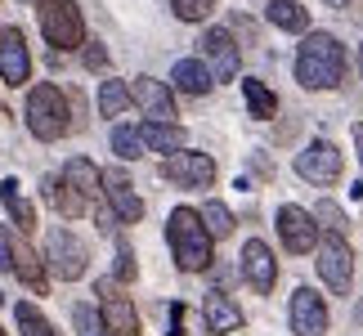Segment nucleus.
I'll use <instances>...</instances> for the list:
<instances>
[{
  "mask_svg": "<svg viewBox=\"0 0 363 336\" xmlns=\"http://www.w3.org/2000/svg\"><path fill=\"white\" fill-rule=\"evenodd\" d=\"M59 179H63V184L72 189L86 206L99 198V171H94V162H90V157H72V162L63 166V175H59Z\"/></svg>",
  "mask_w": 363,
  "mask_h": 336,
  "instance_id": "a211bd4d",
  "label": "nucleus"
},
{
  "mask_svg": "<svg viewBox=\"0 0 363 336\" xmlns=\"http://www.w3.org/2000/svg\"><path fill=\"white\" fill-rule=\"evenodd\" d=\"M291 332L296 336H328V305L314 287H296V296H291Z\"/></svg>",
  "mask_w": 363,
  "mask_h": 336,
  "instance_id": "4468645a",
  "label": "nucleus"
},
{
  "mask_svg": "<svg viewBox=\"0 0 363 336\" xmlns=\"http://www.w3.org/2000/svg\"><path fill=\"white\" fill-rule=\"evenodd\" d=\"M264 18H269L278 32H305V27H310V9H305L301 0H269Z\"/></svg>",
  "mask_w": 363,
  "mask_h": 336,
  "instance_id": "412c9836",
  "label": "nucleus"
},
{
  "mask_svg": "<svg viewBox=\"0 0 363 336\" xmlns=\"http://www.w3.org/2000/svg\"><path fill=\"white\" fill-rule=\"evenodd\" d=\"M0 336H5V332H0Z\"/></svg>",
  "mask_w": 363,
  "mask_h": 336,
  "instance_id": "ea45409f",
  "label": "nucleus"
},
{
  "mask_svg": "<svg viewBox=\"0 0 363 336\" xmlns=\"http://www.w3.org/2000/svg\"><path fill=\"white\" fill-rule=\"evenodd\" d=\"M359 72H363V50H359Z\"/></svg>",
  "mask_w": 363,
  "mask_h": 336,
  "instance_id": "4c0bfd02",
  "label": "nucleus"
},
{
  "mask_svg": "<svg viewBox=\"0 0 363 336\" xmlns=\"http://www.w3.org/2000/svg\"><path fill=\"white\" fill-rule=\"evenodd\" d=\"M310 220H314V224H323V229H328V233H337V237H341V229H345V211H341L337 202H318L314 211H310Z\"/></svg>",
  "mask_w": 363,
  "mask_h": 336,
  "instance_id": "7c9ffc66",
  "label": "nucleus"
},
{
  "mask_svg": "<svg viewBox=\"0 0 363 336\" xmlns=\"http://www.w3.org/2000/svg\"><path fill=\"white\" fill-rule=\"evenodd\" d=\"M27 130L40 144H54V139L72 130V103H67V94L59 86H50V81L32 86V94H27Z\"/></svg>",
  "mask_w": 363,
  "mask_h": 336,
  "instance_id": "7ed1b4c3",
  "label": "nucleus"
},
{
  "mask_svg": "<svg viewBox=\"0 0 363 336\" xmlns=\"http://www.w3.org/2000/svg\"><path fill=\"white\" fill-rule=\"evenodd\" d=\"M345 171V157H341V148L337 144H328V139H314L310 148H301L296 152V175L301 179H310V184H323L332 189L341 179Z\"/></svg>",
  "mask_w": 363,
  "mask_h": 336,
  "instance_id": "6e6552de",
  "label": "nucleus"
},
{
  "mask_svg": "<svg viewBox=\"0 0 363 336\" xmlns=\"http://www.w3.org/2000/svg\"><path fill=\"white\" fill-rule=\"evenodd\" d=\"M72 323H77L81 336H99V318H94L90 305H77V310H72Z\"/></svg>",
  "mask_w": 363,
  "mask_h": 336,
  "instance_id": "2f4dec72",
  "label": "nucleus"
},
{
  "mask_svg": "<svg viewBox=\"0 0 363 336\" xmlns=\"http://www.w3.org/2000/svg\"><path fill=\"white\" fill-rule=\"evenodd\" d=\"M130 99L144 108V117H148V121H175V117H179V112H175V94L166 90L162 81H152V77H135Z\"/></svg>",
  "mask_w": 363,
  "mask_h": 336,
  "instance_id": "dca6fc26",
  "label": "nucleus"
},
{
  "mask_svg": "<svg viewBox=\"0 0 363 336\" xmlns=\"http://www.w3.org/2000/svg\"><path fill=\"white\" fill-rule=\"evenodd\" d=\"M13 318H18V332L23 336H54V327H50V318L36 310V305H18V310H13Z\"/></svg>",
  "mask_w": 363,
  "mask_h": 336,
  "instance_id": "cd10ccee",
  "label": "nucleus"
},
{
  "mask_svg": "<svg viewBox=\"0 0 363 336\" xmlns=\"http://www.w3.org/2000/svg\"><path fill=\"white\" fill-rule=\"evenodd\" d=\"M171 9L179 23H202V18H211L216 0H171Z\"/></svg>",
  "mask_w": 363,
  "mask_h": 336,
  "instance_id": "c756f323",
  "label": "nucleus"
},
{
  "mask_svg": "<svg viewBox=\"0 0 363 336\" xmlns=\"http://www.w3.org/2000/svg\"><path fill=\"white\" fill-rule=\"evenodd\" d=\"M0 77H5V86H23L32 77V54H27L23 27H5L0 32Z\"/></svg>",
  "mask_w": 363,
  "mask_h": 336,
  "instance_id": "ddd939ff",
  "label": "nucleus"
},
{
  "mask_svg": "<svg viewBox=\"0 0 363 336\" xmlns=\"http://www.w3.org/2000/svg\"><path fill=\"white\" fill-rule=\"evenodd\" d=\"M198 220H202L206 237H229V233H233V215H229V206H225V202H202Z\"/></svg>",
  "mask_w": 363,
  "mask_h": 336,
  "instance_id": "bb28decb",
  "label": "nucleus"
},
{
  "mask_svg": "<svg viewBox=\"0 0 363 336\" xmlns=\"http://www.w3.org/2000/svg\"><path fill=\"white\" fill-rule=\"evenodd\" d=\"M242 278L251 283V291H260V296H269L274 283H278V264H274V251L260 242V237H251L242 247Z\"/></svg>",
  "mask_w": 363,
  "mask_h": 336,
  "instance_id": "2eb2a0df",
  "label": "nucleus"
},
{
  "mask_svg": "<svg viewBox=\"0 0 363 336\" xmlns=\"http://www.w3.org/2000/svg\"><path fill=\"white\" fill-rule=\"evenodd\" d=\"M0 202H5V211L13 215L18 233H32L36 229V211H32V202L18 193V179H5V184H0Z\"/></svg>",
  "mask_w": 363,
  "mask_h": 336,
  "instance_id": "5701e85b",
  "label": "nucleus"
},
{
  "mask_svg": "<svg viewBox=\"0 0 363 336\" xmlns=\"http://www.w3.org/2000/svg\"><path fill=\"white\" fill-rule=\"evenodd\" d=\"M242 94H247V108H251V117L256 121H269L274 112H278V99H274V90L264 86V81H242Z\"/></svg>",
  "mask_w": 363,
  "mask_h": 336,
  "instance_id": "393cba45",
  "label": "nucleus"
},
{
  "mask_svg": "<svg viewBox=\"0 0 363 336\" xmlns=\"http://www.w3.org/2000/svg\"><path fill=\"white\" fill-rule=\"evenodd\" d=\"M99 327L108 336H139V310L130 305V296H125L113 278L99 283Z\"/></svg>",
  "mask_w": 363,
  "mask_h": 336,
  "instance_id": "0eeeda50",
  "label": "nucleus"
},
{
  "mask_svg": "<svg viewBox=\"0 0 363 336\" xmlns=\"http://www.w3.org/2000/svg\"><path fill=\"white\" fill-rule=\"evenodd\" d=\"M113 152H117L121 162L144 157V139H139V130H130V125H117V130H113Z\"/></svg>",
  "mask_w": 363,
  "mask_h": 336,
  "instance_id": "c85d7f7f",
  "label": "nucleus"
},
{
  "mask_svg": "<svg viewBox=\"0 0 363 336\" xmlns=\"http://www.w3.org/2000/svg\"><path fill=\"white\" fill-rule=\"evenodd\" d=\"M278 237H283V247L291 256H305L310 247H318V224L310 220L305 206H283L278 211Z\"/></svg>",
  "mask_w": 363,
  "mask_h": 336,
  "instance_id": "f8f14e48",
  "label": "nucleus"
},
{
  "mask_svg": "<svg viewBox=\"0 0 363 336\" xmlns=\"http://www.w3.org/2000/svg\"><path fill=\"white\" fill-rule=\"evenodd\" d=\"M162 179H171L175 189H211L216 184V162H211V152L179 148L171 157H162Z\"/></svg>",
  "mask_w": 363,
  "mask_h": 336,
  "instance_id": "423d86ee",
  "label": "nucleus"
},
{
  "mask_svg": "<svg viewBox=\"0 0 363 336\" xmlns=\"http://www.w3.org/2000/svg\"><path fill=\"white\" fill-rule=\"evenodd\" d=\"M13 269V237H9V229L0 224V274H9Z\"/></svg>",
  "mask_w": 363,
  "mask_h": 336,
  "instance_id": "72a5a7b5",
  "label": "nucleus"
},
{
  "mask_svg": "<svg viewBox=\"0 0 363 336\" xmlns=\"http://www.w3.org/2000/svg\"><path fill=\"white\" fill-rule=\"evenodd\" d=\"M318 278L332 287V291H350V283H354V256H350V247L341 242L337 233H328V237H318Z\"/></svg>",
  "mask_w": 363,
  "mask_h": 336,
  "instance_id": "1a4fd4ad",
  "label": "nucleus"
},
{
  "mask_svg": "<svg viewBox=\"0 0 363 336\" xmlns=\"http://www.w3.org/2000/svg\"><path fill=\"white\" fill-rule=\"evenodd\" d=\"M345 77V50L332 32H310L296 50V81L305 90H337Z\"/></svg>",
  "mask_w": 363,
  "mask_h": 336,
  "instance_id": "f257e3e1",
  "label": "nucleus"
},
{
  "mask_svg": "<svg viewBox=\"0 0 363 336\" xmlns=\"http://www.w3.org/2000/svg\"><path fill=\"white\" fill-rule=\"evenodd\" d=\"M202 54H206V72L211 81H233L238 77V45H233V32L229 27H211V32L202 36Z\"/></svg>",
  "mask_w": 363,
  "mask_h": 336,
  "instance_id": "9b49d317",
  "label": "nucleus"
},
{
  "mask_svg": "<svg viewBox=\"0 0 363 336\" xmlns=\"http://www.w3.org/2000/svg\"><path fill=\"white\" fill-rule=\"evenodd\" d=\"M359 318H363V305H359Z\"/></svg>",
  "mask_w": 363,
  "mask_h": 336,
  "instance_id": "58836bf2",
  "label": "nucleus"
},
{
  "mask_svg": "<svg viewBox=\"0 0 363 336\" xmlns=\"http://www.w3.org/2000/svg\"><path fill=\"white\" fill-rule=\"evenodd\" d=\"M202 318H206V332H216V336H225V332H238V327H242V310L225 296V291H206V301H202Z\"/></svg>",
  "mask_w": 363,
  "mask_h": 336,
  "instance_id": "f3484780",
  "label": "nucleus"
},
{
  "mask_svg": "<svg viewBox=\"0 0 363 336\" xmlns=\"http://www.w3.org/2000/svg\"><path fill=\"white\" fill-rule=\"evenodd\" d=\"M45 202H50V206H54V211H59L63 220H81V215L90 211V206L81 202L77 193L63 184V179H45Z\"/></svg>",
  "mask_w": 363,
  "mask_h": 336,
  "instance_id": "b1692460",
  "label": "nucleus"
},
{
  "mask_svg": "<svg viewBox=\"0 0 363 336\" xmlns=\"http://www.w3.org/2000/svg\"><path fill=\"white\" fill-rule=\"evenodd\" d=\"M130 108V86L125 81H104L99 86V117H121Z\"/></svg>",
  "mask_w": 363,
  "mask_h": 336,
  "instance_id": "a878e982",
  "label": "nucleus"
},
{
  "mask_svg": "<svg viewBox=\"0 0 363 336\" xmlns=\"http://www.w3.org/2000/svg\"><path fill=\"white\" fill-rule=\"evenodd\" d=\"M135 274H139L135 251L130 247H117V278H121V283H135Z\"/></svg>",
  "mask_w": 363,
  "mask_h": 336,
  "instance_id": "473e14b6",
  "label": "nucleus"
},
{
  "mask_svg": "<svg viewBox=\"0 0 363 336\" xmlns=\"http://www.w3.org/2000/svg\"><path fill=\"white\" fill-rule=\"evenodd\" d=\"M166 242H171V256L184 274L211 269V237H206L193 206H175L171 211V220H166Z\"/></svg>",
  "mask_w": 363,
  "mask_h": 336,
  "instance_id": "f03ea898",
  "label": "nucleus"
},
{
  "mask_svg": "<svg viewBox=\"0 0 363 336\" xmlns=\"http://www.w3.org/2000/svg\"><path fill=\"white\" fill-rule=\"evenodd\" d=\"M171 86H175L179 94H193V99H202V94L211 90L216 81H211V72H206L202 59H179V63L171 67Z\"/></svg>",
  "mask_w": 363,
  "mask_h": 336,
  "instance_id": "6ab92c4d",
  "label": "nucleus"
},
{
  "mask_svg": "<svg viewBox=\"0 0 363 336\" xmlns=\"http://www.w3.org/2000/svg\"><path fill=\"white\" fill-rule=\"evenodd\" d=\"M45 260H50V274L59 278V283H77V278L86 274V264H90V247L81 242L72 229H50Z\"/></svg>",
  "mask_w": 363,
  "mask_h": 336,
  "instance_id": "39448f33",
  "label": "nucleus"
},
{
  "mask_svg": "<svg viewBox=\"0 0 363 336\" xmlns=\"http://www.w3.org/2000/svg\"><path fill=\"white\" fill-rule=\"evenodd\" d=\"M354 144H359V162H363V121L354 125Z\"/></svg>",
  "mask_w": 363,
  "mask_h": 336,
  "instance_id": "e433bc0d",
  "label": "nucleus"
},
{
  "mask_svg": "<svg viewBox=\"0 0 363 336\" xmlns=\"http://www.w3.org/2000/svg\"><path fill=\"white\" fill-rule=\"evenodd\" d=\"M36 23L45 32V40L54 45V54L86 45V18H81L77 0H36Z\"/></svg>",
  "mask_w": 363,
  "mask_h": 336,
  "instance_id": "20e7f679",
  "label": "nucleus"
},
{
  "mask_svg": "<svg viewBox=\"0 0 363 336\" xmlns=\"http://www.w3.org/2000/svg\"><path fill=\"white\" fill-rule=\"evenodd\" d=\"M99 193L108 198V206H113V220L117 224H139L144 220V198L135 193V184H130V175L125 171H99Z\"/></svg>",
  "mask_w": 363,
  "mask_h": 336,
  "instance_id": "9d476101",
  "label": "nucleus"
},
{
  "mask_svg": "<svg viewBox=\"0 0 363 336\" xmlns=\"http://www.w3.org/2000/svg\"><path fill=\"white\" fill-rule=\"evenodd\" d=\"M171 336H184V305H171Z\"/></svg>",
  "mask_w": 363,
  "mask_h": 336,
  "instance_id": "c9c22d12",
  "label": "nucleus"
},
{
  "mask_svg": "<svg viewBox=\"0 0 363 336\" xmlns=\"http://www.w3.org/2000/svg\"><path fill=\"white\" fill-rule=\"evenodd\" d=\"M86 67L94 72V67H108V50L104 45H86Z\"/></svg>",
  "mask_w": 363,
  "mask_h": 336,
  "instance_id": "f704fd0d",
  "label": "nucleus"
},
{
  "mask_svg": "<svg viewBox=\"0 0 363 336\" xmlns=\"http://www.w3.org/2000/svg\"><path fill=\"white\" fill-rule=\"evenodd\" d=\"M139 139H144V148H152V152H179L184 148V130H179L175 121H144Z\"/></svg>",
  "mask_w": 363,
  "mask_h": 336,
  "instance_id": "4be33fe9",
  "label": "nucleus"
},
{
  "mask_svg": "<svg viewBox=\"0 0 363 336\" xmlns=\"http://www.w3.org/2000/svg\"><path fill=\"white\" fill-rule=\"evenodd\" d=\"M13 274L23 278L27 287L36 291V296H45L50 291V278H45V264H40V256L27 242H13Z\"/></svg>",
  "mask_w": 363,
  "mask_h": 336,
  "instance_id": "aec40b11",
  "label": "nucleus"
}]
</instances>
